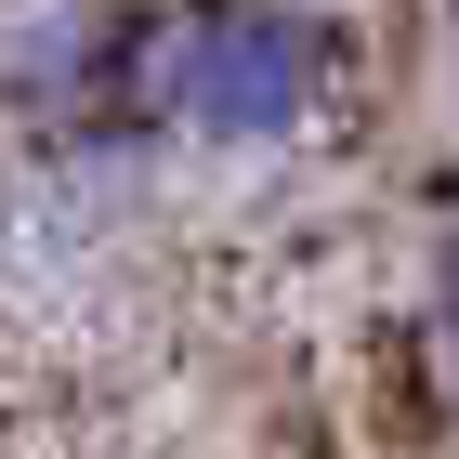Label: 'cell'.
I'll use <instances>...</instances> for the list:
<instances>
[{
	"label": "cell",
	"instance_id": "1",
	"mask_svg": "<svg viewBox=\"0 0 459 459\" xmlns=\"http://www.w3.org/2000/svg\"><path fill=\"white\" fill-rule=\"evenodd\" d=\"M342 92V39L302 0H158L118 27L106 106L158 118L184 144H289Z\"/></svg>",
	"mask_w": 459,
	"mask_h": 459
}]
</instances>
